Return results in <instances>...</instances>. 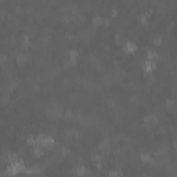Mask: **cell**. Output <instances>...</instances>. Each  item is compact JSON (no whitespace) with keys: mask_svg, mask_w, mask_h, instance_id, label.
I'll return each mask as SVG.
<instances>
[{"mask_svg":"<svg viewBox=\"0 0 177 177\" xmlns=\"http://www.w3.org/2000/svg\"><path fill=\"white\" fill-rule=\"evenodd\" d=\"M123 50H125V53H127V54H133L134 51L137 50V44L134 43V42H131V40H127L126 43L123 44Z\"/></svg>","mask_w":177,"mask_h":177,"instance_id":"6da1fadb","label":"cell"},{"mask_svg":"<svg viewBox=\"0 0 177 177\" xmlns=\"http://www.w3.org/2000/svg\"><path fill=\"white\" fill-rule=\"evenodd\" d=\"M155 68H156V62L155 61H151V60H145L144 61V72L145 73L154 72Z\"/></svg>","mask_w":177,"mask_h":177,"instance_id":"7a4b0ae2","label":"cell"},{"mask_svg":"<svg viewBox=\"0 0 177 177\" xmlns=\"http://www.w3.org/2000/svg\"><path fill=\"white\" fill-rule=\"evenodd\" d=\"M72 172H73V174L82 177L87 173V169H86V166H83V165H75V166L72 167Z\"/></svg>","mask_w":177,"mask_h":177,"instance_id":"3957f363","label":"cell"},{"mask_svg":"<svg viewBox=\"0 0 177 177\" xmlns=\"http://www.w3.org/2000/svg\"><path fill=\"white\" fill-rule=\"evenodd\" d=\"M78 58H79V51L75 50V49L69 50V53H68V61L71 62L72 65H75L76 62H78Z\"/></svg>","mask_w":177,"mask_h":177,"instance_id":"277c9868","label":"cell"},{"mask_svg":"<svg viewBox=\"0 0 177 177\" xmlns=\"http://www.w3.org/2000/svg\"><path fill=\"white\" fill-rule=\"evenodd\" d=\"M98 149L102 152H109L111 151V143L108 140H102L100 141V144H98Z\"/></svg>","mask_w":177,"mask_h":177,"instance_id":"5b68a950","label":"cell"},{"mask_svg":"<svg viewBox=\"0 0 177 177\" xmlns=\"http://www.w3.org/2000/svg\"><path fill=\"white\" fill-rule=\"evenodd\" d=\"M144 122L149 123V125H156L158 123V116L155 114H151V115H145L144 116Z\"/></svg>","mask_w":177,"mask_h":177,"instance_id":"8992f818","label":"cell"},{"mask_svg":"<svg viewBox=\"0 0 177 177\" xmlns=\"http://www.w3.org/2000/svg\"><path fill=\"white\" fill-rule=\"evenodd\" d=\"M159 58V54H158V51L156 50H148L147 51V60H151V61H156Z\"/></svg>","mask_w":177,"mask_h":177,"instance_id":"52a82bcc","label":"cell"},{"mask_svg":"<svg viewBox=\"0 0 177 177\" xmlns=\"http://www.w3.org/2000/svg\"><path fill=\"white\" fill-rule=\"evenodd\" d=\"M91 22H93V25H101V24H104V18L100 14H96L91 18Z\"/></svg>","mask_w":177,"mask_h":177,"instance_id":"ba28073f","label":"cell"},{"mask_svg":"<svg viewBox=\"0 0 177 177\" xmlns=\"http://www.w3.org/2000/svg\"><path fill=\"white\" fill-rule=\"evenodd\" d=\"M15 60H17V64H18V65H24L25 61H26V55L22 54V53H19V54L15 57Z\"/></svg>","mask_w":177,"mask_h":177,"instance_id":"9c48e42d","label":"cell"},{"mask_svg":"<svg viewBox=\"0 0 177 177\" xmlns=\"http://www.w3.org/2000/svg\"><path fill=\"white\" fill-rule=\"evenodd\" d=\"M148 14L149 13H147V14H140V17H138V21H140L141 25H147V22H148Z\"/></svg>","mask_w":177,"mask_h":177,"instance_id":"30bf717a","label":"cell"},{"mask_svg":"<svg viewBox=\"0 0 177 177\" xmlns=\"http://www.w3.org/2000/svg\"><path fill=\"white\" fill-rule=\"evenodd\" d=\"M29 43H31V40H29V36H28V35H24V36L21 37V46H22V47H28Z\"/></svg>","mask_w":177,"mask_h":177,"instance_id":"8fae6325","label":"cell"},{"mask_svg":"<svg viewBox=\"0 0 177 177\" xmlns=\"http://www.w3.org/2000/svg\"><path fill=\"white\" fill-rule=\"evenodd\" d=\"M33 154L37 156V158H40V156H43L44 155V151L42 148H39L37 145H35V148H33Z\"/></svg>","mask_w":177,"mask_h":177,"instance_id":"7c38bea8","label":"cell"},{"mask_svg":"<svg viewBox=\"0 0 177 177\" xmlns=\"http://www.w3.org/2000/svg\"><path fill=\"white\" fill-rule=\"evenodd\" d=\"M91 161H93L94 163L102 162V155H100V154H94V155H91Z\"/></svg>","mask_w":177,"mask_h":177,"instance_id":"4fadbf2b","label":"cell"},{"mask_svg":"<svg viewBox=\"0 0 177 177\" xmlns=\"http://www.w3.org/2000/svg\"><path fill=\"white\" fill-rule=\"evenodd\" d=\"M152 43L159 46V44L162 43V36H161V35H155V36L152 37Z\"/></svg>","mask_w":177,"mask_h":177,"instance_id":"5bb4252c","label":"cell"},{"mask_svg":"<svg viewBox=\"0 0 177 177\" xmlns=\"http://www.w3.org/2000/svg\"><path fill=\"white\" fill-rule=\"evenodd\" d=\"M109 177H120V172L118 169H112L109 170Z\"/></svg>","mask_w":177,"mask_h":177,"instance_id":"9a60e30c","label":"cell"},{"mask_svg":"<svg viewBox=\"0 0 177 177\" xmlns=\"http://www.w3.org/2000/svg\"><path fill=\"white\" fill-rule=\"evenodd\" d=\"M174 148L177 149V141H174Z\"/></svg>","mask_w":177,"mask_h":177,"instance_id":"2e32d148","label":"cell"}]
</instances>
